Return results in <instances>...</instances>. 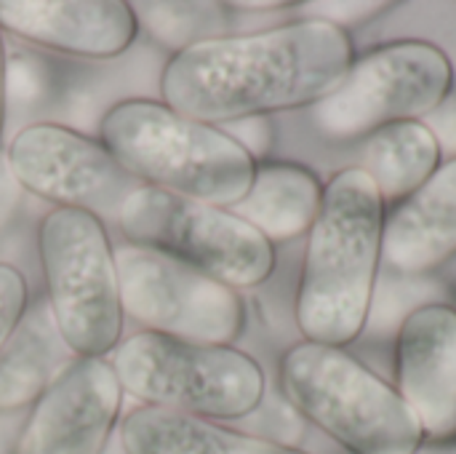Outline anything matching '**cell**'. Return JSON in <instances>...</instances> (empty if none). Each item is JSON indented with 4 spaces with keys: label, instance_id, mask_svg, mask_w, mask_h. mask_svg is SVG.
<instances>
[{
    "label": "cell",
    "instance_id": "obj_1",
    "mask_svg": "<svg viewBox=\"0 0 456 454\" xmlns=\"http://www.w3.org/2000/svg\"><path fill=\"white\" fill-rule=\"evenodd\" d=\"M353 62L350 32L307 16L192 43L168 56L158 86L171 110L224 128L315 107L342 86Z\"/></svg>",
    "mask_w": 456,
    "mask_h": 454
},
{
    "label": "cell",
    "instance_id": "obj_2",
    "mask_svg": "<svg viewBox=\"0 0 456 454\" xmlns=\"http://www.w3.org/2000/svg\"><path fill=\"white\" fill-rule=\"evenodd\" d=\"M385 203L361 166L323 185L307 233L294 318L307 343L345 348L366 329L382 262Z\"/></svg>",
    "mask_w": 456,
    "mask_h": 454
},
{
    "label": "cell",
    "instance_id": "obj_3",
    "mask_svg": "<svg viewBox=\"0 0 456 454\" xmlns=\"http://www.w3.org/2000/svg\"><path fill=\"white\" fill-rule=\"evenodd\" d=\"M99 139L142 187L208 206L235 209L256 174L254 155L224 128L150 96L115 102L99 123Z\"/></svg>",
    "mask_w": 456,
    "mask_h": 454
},
{
    "label": "cell",
    "instance_id": "obj_4",
    "mask_svg": "<svg viewBox=\"0 0 456 454\" xmlns=\"http://www.w3.org/2000/svg\"><path fill=\"white\" fill-rule=\"evenodd\" d=\"M281 391L297 415L347 454H414L428 439L395 385L345 348L291 345L281 359Z\"/></svg>",
    "mask_w": 456,
    "mask_h": 454
},
{
    "label": "cell",
    "instance_id": "obj_5",
    "mask_svg": "<svg viewBox=\"0 0 456 454\" xmlns=\"http://www.w3.org/2000/svg\"><path fill=\"white\" fill-rule=\"evenodd\" d=\"M110 364L123 393L142 401V407L211 423L256 415L267 393L265 369L235 345H198L136 332L120 340Z\"/></svg>",
    "mask_w": 456,
    "mask_h": 454
},
{
    "label": "cell",
    "instance_id": "obj_6",
    "mask_svg": "<svg viewBox=\"0 0 456 454\" xmlns=\"http://www.w3.org/2000/svg\"><path fill=\"white\" fill-rule=\"evenodd\" d=\"M45 305L75 359H110L123 340L118 252L104 219L51 209L37 225Z\"/></svg>",
    "mask_w": 456,
    "mask_h": 454
},
{
    "label": "cell",
    "instance_id": "obj_7",
    "mask_svg": "<svg viewBox=\"0 0 456 454\" xmlns=\"http://www.w3.org/2000/svg\"><path fill=\"white\" fill-rule=\"evenodd\" d=\"M115 222L128 246L166 254L235 292L262 286L275 270V246L232 209L136 187Z\"/></svg>",
    "mask_w": 456,
    "mask_h": 454
},
{
    "label": "cell",
    "instance_id": "obj_8",
    "mask_svg": "<svg viewBox=\"0 0 456 454\" xmlns=\"http://www.w3.org/2000/svg\"><path fill=\"white\" fill-rule=\"evenodd\" d=\"M452 86L454 64L441 45L398 40L358 56L342 86L313 107V118L326 139L358 142L390 123L425 120Z\"/></svg>",
    "mask_w": 456,
    "mask_h": 454
},
{
    "label": "cell",
    "instance_id": "obj_9",
    "mask_svg": "<svg viewBox=\"0 0 456 454\" xmlns=\"http://www.w3.org/2000/svg\"><path fill=\"white\" fill-rule=\"evenodd\" d=\"M123 316L142 332L198 345H232L246 326L243 297L216 278L166 254L123 246L118 252Z\"/></svg>",
    "mask_w": 456,
    "mask_h": 454
},
{
    "label": "cell",
    "instance_id": "obj_10",
    "mask_svg": "<svg viewBox=\"0 0 456 454\" xmlns=\"http://www.w3.org/2000/svg\"><path fill=\"white\" fill-rule=\"evenodd\" d=\"M5 161L24 193L53 209H80L99 219H118L128 195L142 187L99 136L64 123L24 126L8 142Z\"/></svg>",
    "mask_w": 456,
    "mask_h": 454
},
{
    "label": "cell",
    "instance_id": "obj_11",
    "mask_svg": "<svg viewBox=\"0 0 456 454\" xmlns=\"http://www.w3.org/2000/svg\"><path fill=\"white\" fill-rule=\"evenodd\" d=\"M123 396L110 359H72L29 407L13 454H107Z\"/></svg>",
    "mask_w": 456,
    "mask_h": 454
},
{
    "label": "cell",
    "instance_id": "obj_12",
    "mask_svg": "<svg viewBox=\"0 0 456 454\" xmlns=\"http://www.w3.org/2000/svg\"><path fill=\"white\" fill-rule=\"evenodd\" d=\"M395 391L428 439H454L456 308L430 302L406 313L395 337Z\"/></svg>",
    "mask_w": 456,
    "mask_h": 454
},
{
    "label": "cell",
    "instance_id": "obj_13",
    "mask_svg": "<svg viewBox=\"0 0 456 454\" xmlns=\"http://www.w3.org/2000/svg\"><path fill=\"white\" fill-rule=\"evenodd\" d=\"M0 29L53 54L118 59L134 45L139 19L126 0H0Z\"/></svg>",
    "mask_w": 456,
    "mask_h": 454
},
{
    "label": "cell",
    "instance_id": "obj_14",
    "mask_svg": "<svg viewBox=\"0 0 456 454\" xmlns=\"http://www.w3.org/2000/svg\"><path fill=\"white\" fill-rule=\"evenodd\" d=\"M456 257V161L441 169L382 225V262L398 276H425Z\"/></svg>",
    "mask_w": 456,
    "mask_h": 454
},
{
    "label": "cell",
    "instance_id": "obj_15",
    "mask_svg": "<svg viewBox=\"0 0 456 454\" xmlns=\"http://www.w3.org/2000/svg\"><path fill=\"white\" fill-rule=\"evenodd\" d=\"M118 442L126 454H307L267 436L155 407L128 412L120 420Z\"/></svg>",
    "mask_w": 456,
    "mask_h": 454
},
{
    "label": "cell",
    "instance_id": "obj_16",
    "mask_svg": "<svg viewBox=\"0 0 456 454\" xmlns=\"http://www.w3.org/2000/svg\"><path fill=\"white\" fill-rule=\"evenodd\" d=\"M321 201L323 185L307 166L259 161L251 190L232 211L275 246L310 233Z\"/></svg>",
    "mask_w": 456,
    "mask_h": 454
},
{
    "label": "cell",
    "instance_id": "obj_17",
    "mask_svg": "<svg viewBox=\"0 0 456 454\" xmlns=\"http://www.w3.org/2000/svg\"><path fill=\"white\" fill-rule=\"evenodd\" d=\"M72 359L48 305L27 308V316L0 351V415L11 417L29 409Z\"/></svg>",
    "mask_w": 456,
    "mask_h": 454
},
{
    "label": "cell",
    "instance_id": "obj_18",
    "mask_svg": "<svg viewBox=\"0 0 456 454\" xmlns=\"http://www.w3.org/2000/svg\"><path fill=\"white\" fill-rule=\"evenodd\" d=\"M441 163L444 155L433 131L422 120H403L369 136L361 169L371 177L382 203L398 206L417 193Z\"/></svg>",
    "mask_w": 456,
    "mask_h": 454
},
{
    "label": "cell",
    "instance_id": "obj_19",
    "mask_svg": "<svg viewBox=\"0 0 456 454\" xmlns=\"http://www.w3.org/2000/svg\"><path fill=\"white\" fill-rule=\"evenodd\" d=\"M147 32L171 48V54L208 40L227 35V21L235 16L232 3H131Z\"/></svg>",
    "mask_w": 456,
    "mask_h": 454
},
{
    "label": "cell",
    "instance_id": "obj_20",
    "mask_svg": "<svg viewBox=\"0 0 456 454\" xmlns=\"http://www.w3.org/2000/svg\"><path fill=\"white\" fill-rule=\"evenodd\" d=\"M56 86V75L45 56L35 51H16L5 64V96L8 104L37 107L51 99Z\"/></svg>",
    "mask_w": 456,
    "mask_h": 454
},
{
    "label": "cell",
    "instance_id": "obj_21",
    "mask_svg": "<svg viewBox=\"0 0 456 454\" xmlns=\"http://www.w3.org/2000/svg\"><path fill=\"white\" fill-rule=\"evenodd\" d=\"M29 308V286L16 265L0 262V351L21 324Z\"/></svg>",
    "mask_w": 456,
    "mask_h": 454
},
{
    "label": "cell",
    "instance_id": "obj_22",
    "mask_svg": "<svg viewBox=\"0 0 456 454\" xmlns=\"http://www.w3.org/2000/svg\"><path fill=\"white\" fill-rule=\"evenodd\" d=\"M393 3H379V0H355V3H313L310 8L313 11H323L318 13V19H326L342 29H347L350 21H363V19H371L377 16L379 11L390 8Z\"/></svg>",
    "mask_w": 456,
    "mask_h": 454
},
{
    "label": "cell",
    "instance_id": "obj_23",
    "mask_svg": "<svg viewBox=\"0 0 456 454\" xmlns=\"http://www.w3.org/2000/svg\"><path fill=\"white\" fill-rule=\"evenodd\" d=\"M422 123L433 131L441 155H449V161H456V91H452Z\"/></svg>",
    "mask_w": 456,
    "mask_h": 454
},
{
    "label": "cell",
    "instance_id": "obj_24",
    "mask_svg": "<svg viewBox=\"0 0 456 454\" xmlns=\"http://www.w3.org/2000/svg\"><path fill=\"white\" fill-rule=\"evenodd\" d=\"M224 131L230 136H235L254 155L256 163H259V158L265 155V150L270 147V139H273V128H270L267 118H248V120L224 126Z\"/></svg>",
    "mask_w": 456,
    "mask_h": 454
},
{
    "label": "cell",
    "instance_id": "obj_25",
    "mask_svg": "<svg viewBox=\"0 0 456 454\" xmlns=\"http://www.w3.org/2000/svg\"><path fill=\"white\" fill-rule=\"evenodd\" d=\"M21 195H24V190H21V185L16 182V177H13V171H11V166H8V161H5V153H0V227L11 219V214L19 209Z\"/></svg>",
    "mask_w": 456,
    "mask_h": 454
},
{
    "label": "cell",
    "instance_id": "obj_26",
    "mask_svg": "<svg viewBox=\"0 0 456 454\" xmlns=\"http://www.w3.org/2000/svg\"><path fill=\"white\" fill-rule=\"evenodd\" d=\"M5 64H8V51H5V40H3V29H0V139H3L5 107H8V96H5Z\"/></svg>",
    "mask_w": 456,
    "mask_h": 454
},
{
    "label": "cell",
    "instance_id": "obj_27",
    "mask_svg": "<svg viewBox=\"0 0 456 454\" xmlns=\"http://www.w3.org/2000/svg\"><path fill=\"white\" fill-rule=\"evenodd\" d=\"M13 417V415H11ZM11 417L8 415H0V454H13V447H16V433H11Z\"/></svg>",
    "mask_w": 456,
    "mask_h": 454
},
{
    "label": "cell",
    "instance_id": "obj_28",
    "mask_svg": "<svg viewBox=\"0 0 456 454\" xmlns=\"http://www.w3.org/2000/svg\"><path fill=\"white\" fill-rule=\"evenodd\" d=\"M414 454H456V444L452 442H438V444H422Z\"/></svg>",
    "mask_w": 456,
    "mask_h": 454
},
{
    "label": "cell",
    "instance_id": "obj_29",
    "mask_svg": "<svg viewBox=\"0 0 456 454\" xmlns=\"http://www.w3.org/2000/svg\"><path fill=\"white\" fill-rule=\"evenodd\" d=\"M115 454H126V452H123V447H120V442H118V452H115Z\"/></svg>",
    "mask_w": 456,
    "mask_h": 454
}]
</instances>
